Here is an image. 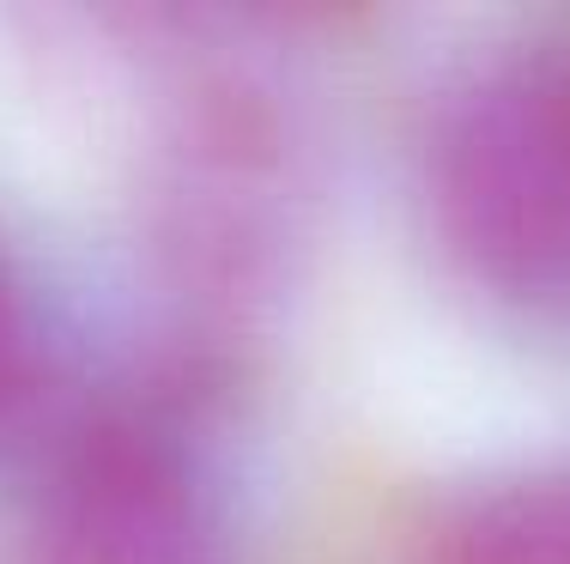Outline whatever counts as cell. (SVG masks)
<instances>
[{
    "mask_svg": "<svg viewBox=\"0 0 570 564\" xmlns=\"http://www.w3.org/2000/svg\"><path fill=\"white\" fill-rule=\"evenodd\" d=\"M425 212L473 291L570 321V24L450 79L425 128Z\"/></svg>",
    "mask_w": 570,
    "mask_h": 564,
    "instance_id": "cell-2",
    "label": "cell"
},
{
    "mask_svg": "<svg viewBox=\"0 0 570 564\" xmlns=\"http://www.w3.org/2000/svg\"><path fill=\"white\" fill-rule=\"evenodd\" d=\"M31 564H243L219 455V370L158 358L86 388L24 467Z\"/></svg>",
    "mask_w": 570,
    "mask_h": 564,
    "instance_id": "cell-1",
    "label": "cell"
},
{
    "mask_svg": "<svg viewBox=\"0 0 570 564\" xmlns=\"http://www.w3.org/2000/svg\"><path fill=\"white\" fill-rule=\"evenodd\" d=\"M401 564H570V462L438 492L406 528Z\"/></svg>",
    "mask_w": 570,
    "mask_h": 564,
    "instance_id": "cell-4",
    "label": "cell"
},
{
    "mask_svg": "<svg viewBox=\"0 0 570 564\" xmlns=\"http://www.w3.org/2000/svg\"><path fill=\"white\" fill-rule=\"evenodd\" d=\"M86 388L37 267L0 231V474H24Z\"/></svg>",
    "mask_w": 570,
    "mask_h": 564,
    "instance_id": "cell-5",
    "label": "cell"
},
{
    "mask_svg": "<svg viewBox=\"0 0 570 564\" xmlns=\"http://www.w3.org/2000/svg\"><path fill=\"white\" fill-rule=\"evenodd\" d=\"M297 140L249 73L176 91L153 170V249L200 321H243L274 291L297 237Z\"/></svg>",
    "mask_w": 570,
    "mask_h": 564,
    "instance_id": "cell-3",
    "label": "cell"
}]
</instances>
